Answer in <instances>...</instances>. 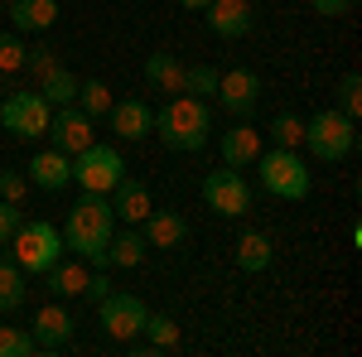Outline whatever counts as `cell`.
Wrapping results in <instances>:
<instances>
[{"instance_id": "cell-36", "label": "cell", "mask_w": 362, "mask_h": 357, "mask_svg": "<svg viewBox=\"0 0 362 357\" xmlns=\"http://www.w3.org/2000/svg\"><path fill=\"white\" fill-rule=\"evenodd\" d=\"M0 198L20 203V198H25V174H15V169H0Z\"/></svg>"}, {"instance_id": "cell-32", "label": "cell", "mask_w": 362, "mask_h": 357, "mask_svg": "<svg viewBox=\"0 0 362 357\" xmlns=\"http://www.w3.org/2000/svg\"><path fill=\"white\" fill-rule=\"evenodd\" d=\"M338 111L358 121V111H362V78L358 73H343L338 78Z\"/></svg>"}, {"instance_id": "cell-5", "label": "cell", "mask_w": 362, "mask_h": 357, "mask_svg": "<svg viewBox=\"0 0 362 357\" xmlns=\"http://www.w3.org/2000/svg\"><path fill=\"white\" fill-rule=\"evenodd\" d=\"M305 145L314 160H324V165H338V160H348L353 150H358V121L353 116H343V111H319L314 121H305Z\"/></svg>"}, {"instance_id": "cell-21", "label": "cell", "mask_w": 362, "mask_h": 357, "mask_svg": "<svg viewBox=\"0 0 362 357\" xmlns=\"http://www.w3.org/2000/svg\"><path fill=\"white\" fill-rule=\"evenodd\" d=\"M145 261V237L140 232H112V242L102 251V266L107 271H136Z\"/></svg>"}, {"instance_id": "cell-33", "label": "cell", "mask_w": 362, "mask_h": 357, "mask_svg": "<svg viewBox=\"0 0 362 357\" xmlns=\"http://www.w3.org/2000/svg\"><path fill=\"white\" fill-rule=\"evenodd\" d=\"M20 68H25V39L0 34V73H20Z\"/></svg>"}, {"instance_id": "cell-24", "label": "cell", "mask_w": 362, "mask_h": 357, "mask_svg": "<svg viewBox=\"0 0 362 357\" xmlns=\"http://www.w3.org/2000/svg\"><path fill=\"white\" fill-rule=\"evenodd\" d=\"M78 83H83V78L58 63V68H49V73L39 78V92H44L49 107H68V102H78Z\"/></svg>"}, {"instance_id": "cell-20", "label": "cell", "mask_w": 362, "mask_h": 357, "mask_svg": "<svg viewBox=\"0 0 362 357\" xmlns=\"http://www.w3.org/2000/svg\"><path fill=\"white\" fill-rule=\"evenodd\" d=\"M140 78L150 92H169V97H179L184 92V63L179 54H150L145 58V68H140Z\"/></svg>"}, {"instance_id": "cell-29", "label": "cell", "mask_w": 362, "mask_h": 357, "mask_svg": "<svg viewBox=\"0 0 362 357\" xmlns=\"http://www.w3.org/2000/svg\"><path fill=\"white\" fill-rule=\"evenodd\" d=\"M49 68H58V49H54V44H44V39H39V44H29V49H25V68H20V73L39 83Z\"/></svg>"}, {"instance_id": "cell-10", "label": "cell", "mask_w": 362, "mask_h": 357, "mask_svg": "<svg viewBox=\"0 0 362 357\" xmlns=\"http://www.w3.org/2000/svg\"><path fill=\"white\" fill-rule=\"evenodd\" d=\"M97 309H102V329H107V338H116V343H131V338H140V329H145V304H140V295H126V290H112L107 300H97Z\"/></svg>"}, {"instance_id": "cell-4", "label": "cell", "mask_w": 362, "mask_h": 357, "mask_svg": "<svg viewBox=\"0 0 362 357\" xmlns=\"http://www.w3.org/2000/svg\"><path fill=\"white\" fill-rule=\"evenodd\" d=\"M5 256L25 275H44L58 256H63V237H58L54 222H20L15 237L5 242Z\"/></svg>"}, {"instance_id": "cell-9", "label": "cell", "mask_w": 362, "mask_h": 357, "mask_svg": "<svg viewBox=\"0 0 362 357\" xmlns=\"http://www.w3.org/2000/svg\"><path fill=\"white\" fill-rule=\"evenodd\" d=\"M92 126H97V121H92L78 102H68V107H54L49 131H44V136L54 140V150H63V155H83L87 145L97 140V131H92Z\"/></svg>"}, {"instance_id": "cell-3", "label": "cell", "mask_w": 362, "mask_h": 357, "mask_svg": "<svg viewBox=\"0 0 362 357\" xmlns=\"http://www.w3.org/2000/svg\"><path fill=\"white\" fill-rule=\"evenodd\" d=\"M256 179H261V189L280 198V203H305L309 189H314V179H309V165L300 160V150H261L256 155Z\"/></svg>"}, {"instance_id": "cell-30", "label": "cell", "mask_w": 362, "mask_h": 357, "mask_svg": "<svg viewBox=\"0 0 362 357\" xmlns=\"http://www.w3.org/2000/svg\"><path fill=\"white\" fill-rule=\"evenodd\" d=\"M184 92L208 102V97L218 92V68H208V63H194V68H184Z\"/></svg>"}, {"instance_id": "cell-31", "label": "cell", "mask_w": 362, "mask_h": 357, "mask_svg": "<svg viewBox=\"0 0 362 357\" xmlns=\"http://www.w3.org/2000/svg\"><path fill=\"white\" fill-rule=\"evenodd\" d=\"M29 353H39V348H34V338H29V329L0 324V357H29Z\"/></svg>"}, {"instance_id": "cell-13", "label": "cell", "mask_w": 362, "mask_h": 357, "mask_svg": "<svg viewBox=\"0 0 362 357\" xmlns=\"http://www.w3.org/2000/svg\"><path fill=\"white\" fill-rule=\"evenodd\" d=\"M218 107L227 111V116H247V111H256V97H261V78L251 73V68H232V73H223L218 78Z\"/></svg>"}, {"instance_id": "cell-23", "label": "cell", "mask_w": 362, "mask_h": 357, "mask_svg": "<svg viewBox=\"0 0 362 357\" xmlns=\"http://www.w3.org/2000/svg\"><path fill=\"white\" fill-rule=\"evenodd\" d=\"M276 261V242L266 237V232H242V242H237V266L247 275H256V271H266Z\"/></svg>"}, {"instance_id": "cell-14", "label": "cell", "mask_w": 362, "mask_h": 357, "mask_svg": "<svg viewBox=\"0 0 362 357\" xmlns=\"http://www.w3.org/2000/svg\"><path fill=\"white\" fill-rule=\"evenodd\" d=\"M203 20H208V29L218 39H242V34H251L256 10H251V0H208L203 5Z\"/></svg>"}, {"instance_id": "cell-28", "label": "cell", "mask_w": 362, "mask_h": 357, "mask_svg": "<svg viewBox=\"0 0 362 357\" xmlns=\"http://www.w3.org/2000/svg\"><path fill=\"white\" fill-rule=\"evenodd\" d=\"M145 343H155V348H160V353H165V348H179V324H174V319H169V314H145Z\"/></svg>"}, {"instance_id": "cell-26", "label": "cell", "mask_w": 362, "mask_h": 357, "mask_svg": "<svg viewBox=\"0 0 362 357\" xmlns=\"http://www.w3.org/2000/svg\"><path fill=\"white\" fill-rule=\"evenodd\" d=\"M261 136H271V145H280V150H300V145H305V121L290 116V111H280Z\"/></svg>"}, {"instance_id": "cell-6", "label": "cell", "mask_w": 362, "mask_h": 357, "mask_svg": "<svg viewBox=\"0 0 362 357\" xmlns=\"http://www.w3.org/2000/svg\"><path fill=\"white\" fill-rule=\"evenodd\" d=\"M49 116H54V107L44 102L39 87H34V92L15 87V92H5V102H0V126H5V136H15V140H44Z\"/></svg>"}, {"instance_id": "cell-16", "label": "cell", "mask_w": 362, "mask_h": 357, "mask_svg": "<svg viewBox=\"0 0 362 357\" xmlns=\"http://www.w3.org/2000/svg\"><path fill=\"white\" fill-rule=\"evenodd\" d=\"M5 20L15 34H44L58 20V0H5Z\"/></svg>"}, {"instance_id": "cell-18", "label": "cell", "mask_w": 362, "mask_h": 357, "mask_svg": "<svg viewBox=\"0 0 362 357\" xmlns=\"http://www.w3.org/2000/svg\"><path fill=\"white\" fill-rule=\"evenodd\" d=\"M29 184H39V189L58 193L63 184H73V155H63V150H39L34 160H29Z\"/></svg>"}, {"instance_id": "cell-1", "label": "cell", "mask_w": 362, "mask_h": 357, "mask_svg": "<svg viewBox=\"0 0 362 357\" xmlns=\"http://www.w3.org/2000/svg\"><path fill=\"white\" fill-rule=\"evenodd\" d=\"M116 232V213H112V198L107 193H92L83 189V198L68 208V222H63V247L83 261H97L102 266V251Z\"/></svg>"}, {"instance_id": "cell-17", "label": "cell", "mask_w": 362, "mask_h": 357, "mask_svg": "<svg viewBox=\"0 0 362 357\" xmlns=\"http://www.w3.org/2000/svg\"><path fill=\"white\" fill-rule=\"evenodd\" d=\"M107 198H112L116 222H131V227H140V222H145V213L155 208V203H150V189H145L140 179H131V174H121V184H116Z\"/></svg>"}, {"instance_id": "cell-2", "label": "cell", "mask_w": 362, "mask_h": 357, "mask_svg": "<svg viewBox=\"0 0 362 357\" xmlns=\"http://www.w3.org/2000/svg\"><path fill=\"white\" fill-rule=\"evenodd\" d=\"M155 136L174 155H194L213 136V107L203 97H169L165 107L155 111Z\"/></svg>"}, {"instance_id": "cell-8", "label": "cell", "mask_w": 362, "mask_h": 357, "mask_svg": "<svg viewBox=\"0 0 362 357\" xmlns=\"http://www.w3.org/2000/svg\"><path fill=\"white\" fill-rule=\"evenodd\" d=\"M203 203L218 213V218H242V213H251V184L242 169H213L208 179H203Z\"/></svg>"}, {"instance_id": "cell-22", "label": "cell", "mask_w": 362, "mask_h": 357, "mask_svg": "<svg viewBox=\"0 0 362 357\" xmlns=\"http://www.w3.org/2000/svg\"><path fill=\"white\" fill-rule=\"evenodd\" d=\"M44 290H49L54 300H73V295L87 290V271L78 266V261H63V256H58L54 266L44 271Z\"/></svg>"}, {"instance_id": "cell-25", "label": "cell", "mask_w": 362, "mask_h": 357, "mask_svg": "<svg viewBox=\"0 0 362 357\" xmlns=\"http://www.w3.org/2000/svg\"><path fill=\"white\" fill-rule=\"evenodd\" d=\"M25 271L10 261V256H0V314H15L20 304H25Z\"/></svg>"}, {"instance_id": "cell-38", "label": "cell", "mask_w": 362, "mask_h": 357, "mask_svg": "<svg viewBox=\"0 0 362 357\" xmlns=\"http://www.w3.org/2000/svg\"><path fill=\"white\" fill-rule=\"evenodd\" d=\"M179 5H184V10H203L208 0H179Z\"/></svg>"}, {"instance_id": "cell-12", "label": "cell", "mask_w": 362, "mask_h": 357, "mask_svg": "<svg viewBox=\"0 0 362 357\" xmlns=\"http://www.w3.org/2000/svg\"><path fill=\"white\" fill-rule=\"evenodd\" d=\"M107 126H112L116 140L140 145L145 136H155V111L145 107L140 97H121V102H112V111H107Z\"/></svg>"}, {"instance_id": "cell-35", "label": "cell", "mask_w": 362, "mask_h": 357, "mask_svg": "<svg viewBox=\"0 0 362 357\" xmlns=\"http://www.w3.org/2000/svg\"><path fill=\"white\" fill-rule=\"evenodd\" d=\"M112 290H116V285H112V275H107V266H102L97 275H87V290H83V295H87L92 304H97V300H107Z\"/></svg>"}, {"instance_id": "cell-11", "label": "cell", "mask_w": 362, "mask_h": 357, "mask_svg": "<svg viewBox=\"0 0 362 357\" xmlns=\"http://www.w3.org/2000/svg\"><path fill=\"white\" fill-rule=\"evenodd\" d=\"M29 338H34L39 353H63V348L73 343V314H68L58 300L44 304V309L34 314V324H29Z\"/></svg>"}, {"instance_id": "cell-27", "label": "cell", "mask_w": 362, "mask_h": 357, "mask_svg": "<svg viewBox=\"0 0 362 357\" xmlns=\"http://www.w3.org/2000/svg\"><path fill=\"white\" fill-rule=\"evenodd\" d=\"M112 87L102 83V78H92V83H78V107L87 111V116H92V121H102V116H107V111H112Z\"/></svg>"}, {"instance_id": "cell-34", "label": "cell", "mask_w": 362, "mask_h": 357, "mask_svg": "<svg viewBox=\"0 0 362 357\" xmlns=\"http://www.w3.org/2000/svg\"><path fill=\"white\" fill-rule=\"evenodd\" d=\"M25 222V213H20V203H10V198H0V247L15 237V227Z\"/></svg>"}, {"instance_id": "cell-39", "label": "cell", "mask_w": 362, "mask_h": 357, "mask_svg": "<svg viewBox=\"0 0 362 357\" xmlns=\"http://www.w3.org/2000/svg\"><path fill=\"white\" fill-rule=\"evenodd\" d=\"M0 15H5V0H0Z\"/></svg>"}, {"instance_id": "cell-19", "label": "cell", "mask_w": 362, "mask_h": 357, "mask_svg": "<svg viewBox=\"0 0 362 357\" xmlns=\"http://www.w3.org/2000/svg\"><path fill=\"white\" fill-rule=\"evenodd\" d=\"M184 242H189V222L179 218V213H160V208L145 213V247L179 251Z\"/></svg>"}, {"instance_id": "cell-15", "label": "cell", "mask_w": 362, "mask_h": 357, "mask_svg": "<svg viewBox=\"0 0 362 357\" xmlns=\"http://www.w3.org/2000/svg\"><path fill=\"white\" fill-rule=\"evenodd\" d=\"M218 150H223V165L251 169V165H256V155H261L266 145H261V131H256L251 121H242V116H237V126H227V131H223Z\"/></svg>"}, {"instance_id": "cell-7", "label": "cell", "mask_w": 362, "mask_h": 357, "mask_svg": "<svg viewBox=\"0 0 362 357\" xmlns=\"http://www.w3.org/2000/svg\"><path fill=\"white\" fill-rule=\"evenodd\" d=\"M121 174H126V160H121L116 145L92 140L83 155H73V184H83V189H92V193H112L116 184H121Z\"/></svg>"}, {"instance_id": "cell-37", "label": "cell", "mask_w": 362, "mask_h": 357, "mask_svg": "<svg viewBox=\"0 0 362 357\" xmlns=\"http://www.w3.org/2000/svg\"><path fill=\"white\" fill-rule=\"evenodd\" d=\"M309 5H314V15L338 20V15H353V5H358V0H309Z\"/></svg>"}]
</instances>
